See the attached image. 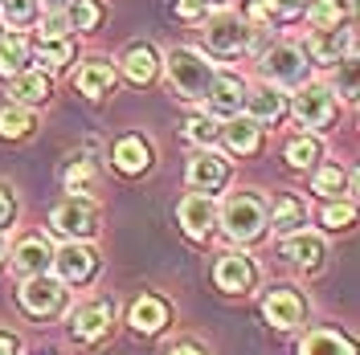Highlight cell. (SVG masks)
Returning <instances> with one entry per match:
<instances>
[{"instance_id":"cell-6","label":"cell","mask_w":360,"mask_h":355,"mask_svg":"<svg viewBox=\"0 0 360 355\" xmlns=\"http://www.w3.org/2000/svg\"><path fill=\"white\" fill-rule=\"evenodd\" d=\"M49 225H53V233H62V237H70V241H82V237L94 233V208H90L86 200L70 196L49 213Z\"/></svg>"},{"instance_id":"cell-26","label":"cell","mask_w":360,"mask_h":355,"mask_svg":"<svg viewBox=\"0 0 360 355\" xmlns=\"http://www.w3.org/2000/svg\"><path fill=\"white\" fill-rule=\"evenodd\" d=\"M299 355H352V343L336 331H311L303 339Z\"/></svg>"},{"instance_id":"cell-36","label":"cell","mask_w":360,"mask_h":355,"mask_svg":"<svg viewBox=\"0 0 360 355\" xmlns=\"http://www.w3.org/2000/svg\"><path fill=\"white\" fill-rule=\"evenodd\" d=\"M188 139H193V143H213V139H217V127H213V123H209V119H188Z\"/></svg>"},{"instance_id":"cell-32","label":"cell","mask_w":360,"mask_h":355,"mask_svg":"<svg viewBox=\"0 0 360 355\" xmlns=\"http://www.w3.org/2000/svg\"><path fill=\"white\" fill-rule=\"evenodd\" d=\"M315 159H319V143H315V139H303V135H299V139L287 143V163H291V168H311Z\"/></svg>"},{"instance_id":"cell-37","label":"cell","mask_w":360,"mask_h":355,"mask_svg":"<svg viewBox=\"0 0 360 355\" xmlns=\"http://www.w3.org/2000/svg\"><path fill=\"white\" fill-rule=\"evenodd\" d=\"M348 221H352V204H328L323 208V225L328 229H344Z\"/></svg>"},{"instance_id":"cell-45","label":"cell","mask_w":360,"mask_h":355,"mask_svg":"<svg viewBox=\"0 0 360 355\" xmlns=\"http://www.w3.org/2000/svg\"><path fill=\"white\" fill-rule=\"evenodd\" d=\"M13 351H17V343H13L8 335H0V355H13Z\"/></svg>"},{"instance_id":"cell-31","label":"cell","mask_w":360,"mask_h":355,"mask_svg":"<svg viewBox=\"0 0 360 355\" xmlns=\"http://www.w3.org/2000/svg\"><path fill=\"white\" fill-rule=\"evenodd\" d=\"M37 0H0V21L4 25H33Z\"/></svg>"},{"instance_id":"cell-39","label":"cell","mask_w":360,"mask_h":355,"mask_svg":"<svg viewBox=\"0 0 360 355\" xmlns=\"http://www.w3.org/2000/svg\"><path fill=\"white\" fill-rule=\"evenodd\" d=\"M270 13H278V17H295V13H303L307 8V0H266Z\"/></svg>"},{"instance_id":"cell-13","label":"cell","mask_w":360,"mask_h":355,"mask_svg":"<svg viewBox=\"0 0 360 355\" xmlns=\"http://www.w3.org/2000/svg\"><path fill=\"white\" fill-rule=\"evenodd\" d=\"M180 225H184L188 237H209V229L217 225V208H213V200L201 196V192L184 196L180 200Z\"/></svg>"},{"instance_id":"cell-9","label":"cell","mask_w":360,"mask_h":355,"mask_svg":"<svg viewBox=\"0 0 360 355\" xmlns=\"http://www.w3.org/2000/svg\"><path fill=\"white\" fill-rule=\"evenodd\" d=\"M295 114L303 127H328L336 114V98L328 86H303L295 94Z\"/></svg>"},{"instance_id":"cell-19","label":"cell","mask_w":360,"mask_h":355,"mask_svg":"<svg viewBox=\"0 0 360 355\" xmlns=\"http://www.w3.org/2000/svg\"><path fill=\"white\" fill-rule=\"evenodd\" d=\"M283 257L295 262V266H303V269H315L319 257H323V241H319L315 233H291V237L283 241Z\"/></svg>"},{"instance_id":"cell-17","label":"cell","mask_w":360,"mask_h":355,"mask_svg":"<svg viewBox=\"0 0 360 355\" xmlns=\"http://www.w3.org/2000/svg\"><path fill=\"white\" fill-rule=\"evenodd\" d=\"M115 168L119 172H127V176H139V172H148V163H152V152H148V143L139 139V135H123L119 143H115Z\"/></svg>"},{"instance_id":"cell-47","label":"cell","mask_w":360,"mask_h":355,"mask_svg":"<svg viewBox=\"0 0 360 355\" xmlns=\"http://www.w3.org/2000/svg\"><path fill=\"white\" fill-rule=\"evenodd\" d=\"M4 253H8V241H4V233H0V262H4Z\"/></svg>"},{"instance_id":"cell-15","label":"cell","mask_w":360,"mask_h":355,"mask_svg":"<svg viewBox=\"0 0 360 355\" xmlns=\"http://www.w3.org/2000/svg\"><path fill=\"white\" fill-rule=\"evenodd\" d=\"M213 278H217V286L225 294H246L254 286V266H250L246 253H225L217 262V269H213Z\"/></svg>"},{"instance_id":"cell-43","label":"cell","mask_w":360,"mask_h":355,"mask_svg":"<svg viewBox=\"0 0 360 355\" xmlns=\"http://www.w3.org/2000/svg\"><path fill=\"white\" fill-rule=\"evenodd\" d=\"M164 355H205V347H197V343H176V347H168Z\"/></svg>"},{"instance_id":"cell-40","label":"cell","mask_w":360,"mask_h":355,"mask_svg":"<svg viewBox=\"0 0 360 355\" xmlns=\"http://www.w3.org/2000/svg\"><path fill=\"white\" fill-rule=\"evenodd\" d=\"M205 8H209V0H176V13L184 21H193V17H205Z\"/></svg>"},{"instance_id":"cell-27","label":"cell","mask_w":360,"mask_h":355,"mask_svg":"<svg viewBox=\"0 0 360 355\" xmlns=\"http://www.w3.org/2000/svg\"><path fill=\"white\" fill-rule=\"evenodd\" d=\"M29 66V41L25 37H0V74L17 78Z\"/></svg>"},{"instance_id":"cell-33","label":"cell","mask_w":360,"mask_h":355,"mask_svg":"<svg viewBox=\"0 0 360 355\" xmlns=\"http://www.w3.org/2000/svg\"><path fill=\"white\" fill-rule=\"evenodd\" d=\"M340 21H344V4H336V0H315L311 4V25L315 29H336Z\"/></svg>"},{"instance_id":"cell-20","label":"cell","mask_w":360,"mask_h":355,"mask_svg":"<svg viewBox=\"0 0 360 355\" xmlns=\"http://www.w3.org/2000/svg\"><path fill=\"white\" fill-rule=\"evenodd\" d=\"M8 94H13L17 102H25V107H37V102L49 98V78H45L41 69H25V74H17V78L8 82Z\"/></svg>"},{"instance_id":"cell-3","label":"cell","mask_w":360,"mask_h":355,"mask_svg":"<svg viewBox=\"0 0 360 355\" xmlns=\"http://www.w3.org/2000/svg\"><path fill=\"white\" fill-rule=\"evenodd\" d=\"M262 74H266L274 86H299L303 82V74H307V58H303V49H295V45H274L262 53Z\"/></svg>"},{"instance_id":"cell-8","label":"cell","mask_w":360,"mask_h":355,"mask_svg":"<svg viewBox=\"0 0 360 355\" xmlns=\"http://www.w3.org/2000/svg\"><path fill=\"white\" fill-rule=\"evenodd\" d=\"M209 111L217 119H238V111L246 107V82L238 74H213V86H209Z\"/></svg>"},{"instance_id":"cell-14","label":"cell","mask_w":360,"mask_h":355,"mask_svg":"<svg viewBox=\"0 0 360 355\" xmlns=\"http://www.w3.org/2000/svg\"><path fill=\"white\" fill-rule=\"evenodd\" d=\"M262 314H266V323L283 327V331H291V327L303 323V298L291 294V290H270L266 302H262Z\"/></svg>"},{"instance_id":"cell-22","label":"cell","mask_w":360,"mask_h":355,"mask_svg":"<svg viewBox=\"0 0 360 355\" xmlns=\"http://www.w3.org/2000/svg\"><path fill=\"white\" fill-rule=\"evenodd\" d=\"M164 323H168V307L160 298H139L131 307V327L139 335H156Z\"/></svg>"},{"instance_id":"cell-35","label":"cell","mask_w":360,"mask_h":355,"mask_svg":"<svg viewBox=\"0 0 360 355\" xmlns=\"http://www.w3.org/2000/svg\"><path fill=\"white\" fill-rule=\"evenodd\" d=\"M311 188L315 192H319V196H336L340 188H344V172H340L336 163H328V168H319V172H315V180H311Z\"/></svg>"},{"instance_id":"cell-10","label":"cell","mask_w":360,"mask_h":355,"mask_svg":"<svg viewBox=\"0 0 360 355\" xmlns=\"http://www.w3.org/2000/svg\"><path fill=\"white\" fill-rule=\"evenodd\" d=\"M62 298H66V290H62V282L58 278H25L21 286V307L29 314H53L58 307H62Z\"/></svg>"},{"instance_id":"cell-4","label":"cell","mask_w":360,"mask_h":355,"mask_svg":"<svg viewBox=\"0 0 360 355\" xmlns=\"http://www.w3.org/2000/svg\"><path fill=\"white\" fill-rule=\"evenodd\" d=\"M205 41H209L213 53L233 58V53L250 49V25L242 17H233V13H221V17H213V21L205 25Z\"/></svg>"},{"instance_id":"cell-44","label":"cell","mask_w":360,"mask_h":355,"mask_svg":"<svg viewBox=\"0 0 360 355\" xmlns=\"http://www.w3.org/2000/svg\"><path fill=\"white\" fill-rule=\"evenodd\" d=\"M340 90H344V94H348V98H352V94H356V74H352V66L344 69V78H340Z\"/></svg>"},{"instance_id":"cell-11","label":"cell","mask_w":360,"mask_h":355,"mask_svg":"<svg viewBox=\"0 0 360 355\" xmlns=\"http://www.w3.org/2000/svg\"><path fill=\"white\" fill-rule=\"evenodd\" d=\"M225 176H229V168H225V159L213 156V152H201V156L188 159V184H193L201 196L217 192V188L225 184Z\"/></svg>"},{"instance_id":"cell-46","label":"cell","mask_w":360,"mask_h":355,"mask_svg":"<svg viewBox=\"0 0 360 355\" xmlns=\"http://www.w3.org/2000/svg\"><path fill=\"white\" fill-rule=\"evenodd\" d=\"M37 4H45V8H62V4H70V0H37Z\"/></svg>"},{"instance_id":"cell-18","label":"cell","mask_w":360,"mask_h":355,"mask_svg":"<svg viewBox=\"0 0 360 355\" xmlns=\"http://www.w3.org/2000/svg\"><path fill=\"white\" fill-rule=\"evenodd\" d=\"M246 107H250V123H274V119H283L287 111V102H283V94L274 86H262V90H246Z\"/></svg>"},{"instance_id":"cell-5","label":"cell","mask_w":360,"mask_h":355,"mask_svg":"<svg viewBox=\"0 0 360 355\" xmlns=\"http://www.w3.org/2000/svg\"><path fill=\"white\" fill-rule=\"evenodd\" d=\"M352 53H356V33L352 29H315L311 37H307V58L319 62V66H336L340 58H348L352 62Z\"/></svg>"},{"instance_id":"cell-23","label":"cell","mask_w":360,"mask_h":355,"mask_svg":"<svg viewBox=\"0 0 360 355\" xmlns=\"http://www.w3.org/2000/svg\"><path fill=\"white\" fill-rule=\"evenodd\" d=\"M111 86H115L111 62H86V66L78 69V90H82V94H90V98H103Z\"/></svg>"},{"instance_id":"cell-21","label":"cell","mask_w":360,"mask_h":355,"mask_svg":"<svg viewBox=\"0 0 360 355\" xmlns=\"http://www.w3.org/2000/svg\"><path fill=\"white\" fill-rule=\"evenodd\" d=\"M221 139H225V147H229V152L250 156V152H258L262 127H258V123H250V119H229V127L221 131Z\"/></svg>"},{"instance_id":"cell-30","label":"cell","mask_w":360,"mask_h":355,"mask_svg":"<svg viewBox=\"0 0 360 355\" xmlns=\"http://www.w3.org/2000/svg\"><path fill=\"white\" fill-rule=\"evenodd\" d=\"M62 17H66L70 29H94V21H98V4H94V0H70Z\"/></svg>"},{"instance_id":"cell-41","label":"cell","mask_w":360,"mask_h":355,"mask_svg":"<svg viewBox=\"0 0 360 355\" xmlns=\"http://www.w3.org/2000/svg\"><path fill=\"white\" fill-rule=\"evenodd\" d=\"M13 213H17V200L8 188H0V233H4V225L13 221Z\"/></svg>"},{"instance_id":"cell-2","label":"cell","mask_w":360,"mask_h":355,"mask_svg":"<svg viewBox=\"0 0 360 355\" xmlns=\"http://www.w3.org/2000/svg\"><path fill=\"white\" fill-rule=\"evenodd\" d=\"M168 78L184 98H205L209 86H213V66L197 49H172L168 53Z\"/></svg>"},{"instance_id":"cell-29","label":"cell","mask_w":360,"mask_h":355,"mask_svg":"<svg viewBox=\"0 0 360 355\" xmlns=\"http://www.w3.org/2000/svg\"><path fill=\"white\" fill-rule=\"evenodd\" d=\"M29 131H33V114L25 107H4L0 111V135L4 139H25Z\"/></svg>"},{"instance_id":"cell-1","label":"cell","mask_w":360,"mask_h":355,"mask_svg":"<svg viewBox=\"0 0 360 355\" xmlns=\"http://www.w3.org/2000/svg\"><path fill=\"white\" fill-rule=\"evenodd\" d=\"M266 221H270L266 200L254 196V192H233V196L225 200V208H221L225 233L238 237V241H254V237H262Z\"/></svg>"},{"instance_id":"cell-7","label":"cell","mask_w":360,"mask_h":355,"mask_svg":"<svg viewBox=\"0 0 360 355\" xmlns=\"http://www.w3.org/2000/svg\"><path fill=\"white\" fill-rule=\"evenodd\" d=\"M94 266H98V257L90 253L86 245L70 241L53 253V266L49 269H58V282H62V286H78V282H86L90 274H94Z\"/></svg>"},{"instance_id":"cell-12","label":"cell","mask_w":360,"mask_h":355,"mask_svg":"<svg viewBox=\"0 0 360 355\" xmlns=\"http://www.w3.org/2000/svg\"><path fill=\"white\" fill-rule=\"evenodd\" d=\"M111 319H115L111 302H90V307H82V311H74L70 331H74V339H82V343H94L98 335H107Z\"/></svg>"},{"instance_id":"cell-38","label":"cell","mask_w":360,"mask_h":355,"mask_svg":"<svg viewBox=\"0 0 360 355\" xmlns=\"http://www.w3.org/2000/svg\"><path fill=\"white\" fill-rule=\"evenodd\" d=\"M66 17H45V25H41V41H58V37H66Z\"/></svg>"},{"instance_id":"cell-42","label":"cell","mask_w":360,"mask_h":355,"mask_svg":"<svg viewBox=\"0 0 360 355\" xmlns=\"http://www.w3.org/2000/svg\"><path fill=\"white\" fill-rule=\"evenodd\" d=\"M246 17H250V21H270L274 13H270L266 0H250V4H246Z\"/></svg>"},{"instance_id":"cell-24","label":"cell","mask_w":360,"mask_h":355,"mask_svg":"<svg viewBox=\"0 0 360 355\" xmlns=\"http://www.w3.org/2000/svg\"><path fill=\"white\" fill-rule=\"evenodd\" d=\"M123 74L131 78L135 86H139V82H152V78H156V53H152L148 45H131V49L123 53Z\"/></svg>"},{"instance_id":"cell-34","label":"cell","mask_w":360,"mask_h":355,"mask_svg":"<svg viewBox=\"0 0 360 355\" xmlns=\"http://www.w3.org/2000/svg\"><path fill=\"white\" fill-rule=\"evenodd\" d=\"M62 180H66L70 192H86L90 180H94V168H90V159H74V163H66Z\"/></svg>"},{"instance_id":"cell-16","label":"cell","mask_w":360,"mask_h":355,"mask_svg":"<svg viewBox=\"0 0 360 355\" xmlns=\"http://www.w3.org/2000/svg\"><path fill=\"white\" fill-rule=\"evenodd\" d=\"M49 266H53V249H49V241H41V237L21 241L17 253H13V269H17L21 278H41Z\"/></svg>"},{"instance_id":"cell-28","label":"cell","mask_w":360,"mask_h":355,"mask_svg":"<svg viewBox=\"0 0 360 355\" xmlns=\"http://www.w3.org/2000/svg\"><path fill=\"white\" fill-rule=\"evenodd\" d=\"M303 217H307V213H303V204H299L295 196H283L278 204H274L270 225H274L278 233H287V237H291V233H303Z\"/></svg>"},{"instance_id":"cell-25","label":"cell","mask_w":360,"mask_h":355,"mask_svg":"<svg viewBox=\"0 0 360 355\" xmlns=\"http://www.w3.org/2000/svg\"><path fill=\"white\" fill-rule=\"evenodd\" d=\"M29 58L41 69H62L66 62H74V41L70 37H58V41H41L37 49H29Z\"/></svg>"}]
</instances>
